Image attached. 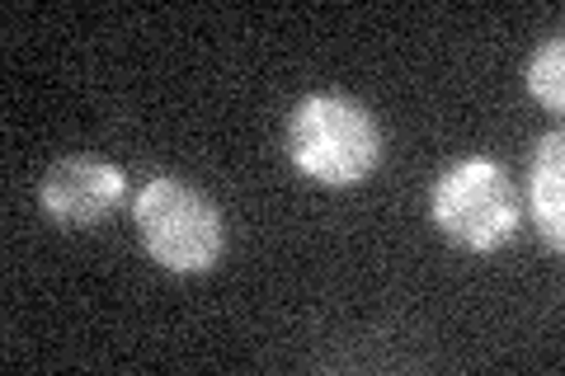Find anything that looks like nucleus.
<instances>
[{
  "label": "nucleus",
  "instance_id": "nucleus-1",
  "mask_svg": "<svg viewBox=\"0 0 565 376\" xmlns=\"http://www.w3.org/2000/svg\"><path fill=\"white\" fill-rule=\"evenodd\" d=\"M282 151L307 179L326 189H349L382 160V132L373 114L349 95H307L288 114Z\"/></svg>",
  "mask_w": 565,
  "mask_h": 376
},
{
  "label": "nucleus",
  "instance_id": "nucleus-2",
  "mask_svg": "<svg viewBox=\"0 0 565 376\" xmlns=\"http://www.w3.org/2000/svg\"><path fill=\"white\" fill-rule=\"evenodd\" d=\"M132 226L141 249L170 273H207L222 259V212L184 179H147L132 198Z\"/></svg>",
  "mask_w": 565,
  "mask_h": 376
},
{
  "label": "nucleus",
  "instance_id": "nucleus-3",
  "mask_svg": "<svg viewBox=\"0 0 565 376\" xmlns=\"http://www.w3.org/2000/svg\"><path fill=\"white\" fill-rule=\"evenodd\" d=\"M429 217L452 245L471 255H494L519 236L514 179L494 155H467L434 179Z\"/></svg>",
  "mask_w": 565,
  "mask_h": 376
},
{
  "label": "nucleus",
  "instance_id": "nucleus-4",
  "mask_svg": "<svg viewBox=\"0 0 565 376\" xmlns=\"http://www.w3.org/2000/svg\"><path fill=\"white\" fill-rule=\"evenodd\" d=\"M39 203L57 226L90 230L128 203V174L99 155H66L43 174Z\"/></svg>",
  "mask_w": 565,
  "mask_h": 376
},
{
  "label": "nucleus",
  "instance_id": "nucleus-5",
  "mask_svg": "<svg viewBox=\"0 0 565 376\" xmlns=\"http://www.w3.org/2000/svg\"><path fill=\"white\" fill-rule=\"evenodd\" d=\"M565 141L561 132H546L533 151V170H527V203H533L537 230L552 255L565 245Z\"/></svg>",
  "mask_w": 565,
  "mask_h": 376
},
{
  "label": "nucleus",
  "instance_id": "nucleus-6",
  "mask_svg": "<svg viewBox=\"0 0 565 376\" xmlns=\"http://www.w3.org/2000/svg\"><path fill=\"white\" fill-rule=\"evenodd\" d=\"M527 95L546 104L552 114L565 104V43L561 39H546L533 52V62H527Z\"/></svg>",
  "mask_w": 565,
  "mask_h": 376
}]
</instances>
